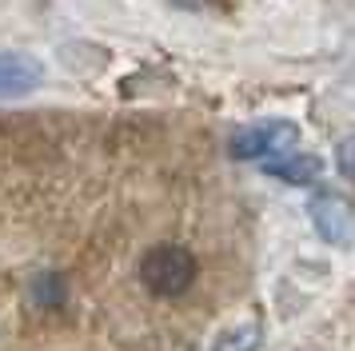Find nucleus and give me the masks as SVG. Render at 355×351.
<instances>
[{
  "instance_id": "obj_1",
  "label": "nucleus",
  "mask_w": 355,
  "mask_h": 351,
  "mask_svg": "<svg viewBox=\"0 0 355 351\" xmlns=\"http://www.w3.org/2000/svg\"><path fill=\"white\" fill-rule=\"evenodd\" d=\"M200 280V259L184 243H152L140 255V284L156 300H180Z\"/></svg>"
},
{
  "instance_id": "obj_2",
  "label": "nucleus",
  "mask_w": 355,
  "mask_h": 351,
  "mask_svg": "<svg viewBox=\"0 0 355 351\" xmlns=\"http://www.w3.org/2000/svg\"><path fill=\"white\" fill-rule=\"evenodd\" d=\"M295 144H300V128L288 124V120H268V124L236 132L232 156L236 160H275V156H284V152H291Z\"/></svg>"
},
{
  "instance_id": "obj_3",
  "label": "nucleus",
  "mask_w": 355,
  "mask_h": 351,
  "mask_svg": "<svg viewBox=\"0 0 355 351\" xmlns=\"http://www.w3.org/2000/svg\"><path fill=\"white\" fill-rule=\"evenodd\" d=\"M311 223H315V232H320L327 243H347L352 239V207L343 204L339 196H331V191H320L315 200H311Z\"/></svg>"
},
{
  "instance_id": "obj_4",
  "label": "nucleus",
  "mask_w": 355,
  "mask_h": 351,
  "mask_svg": "<svg viewBox=\"0 0 355 351\" xmlns=\"http://www.w3.org/2000/svg\"><path fill=\"white\" fill-rule=\"evenodd\" d=\"M40 80H44V68L33 56H20V52L0 56V100L4 96H28Z\"/></svg>"
},
{
  "instance_id": "obj_5",
  "label": "nucleus",
  "mask_w": 355,
  "mask_h": 351,
  "mask_svg": "<svg viewBox=\"0 0 355 351\" xmlns=\"http://www.w3.org/2000/svg\"><path fill=\"white\" fill-rule=\"evenodd\" d=\"M263 172L279 176L288 184H315L320 180V160L300 156V152H284V156H275V160H263Z\"/></svg>"
},
{
  "instance_id": "obj_6",
  "label": "nucleus",
  "mask_w": 355,
  "mask_h": 351,
  "mask_svg": "<svg viewBox=\"0 0 355 351\" xmlns=\"http://www.w3.org/2000/svg\"><path fill=\"white\" fill-rule=\"evenodd\" d=\"M259 348V323H240L216 343V351H256Z\"/></svg>"
},
{
  "instance_id": "obj_7",
  "label": "nucleus",
  "mask_w": 355,
  "mask_h": 351,
  "mask_svg": "<svg viewBox=\"0 0 355 351\" xmlns=\"http://www.w3.org/2000/svg\"><path fill=\"white\" fill-rule=\"evenodd\" d=\"M36 300H44V303H60V300H64V291H60V287H64V284H60V280H56V275H40V280H36Z\"/></svg>"
},
{
  "instance_id": "obj_8",
  "label": "nucleus",
  "mask_w": 355,
  "mask_h": 351,
  "mask_svg": "<svg viewBox=\"0 0 355 351\" xmlns=\"http://www.w3.org/2000/svg\"><path fill=\"white\" fill-rule=\"evenodd\" d=\"M336 160H339V172H343V176L355 184V136L339 144V156H336Z\"/></svg>"
}]
</instances>
